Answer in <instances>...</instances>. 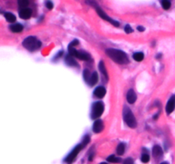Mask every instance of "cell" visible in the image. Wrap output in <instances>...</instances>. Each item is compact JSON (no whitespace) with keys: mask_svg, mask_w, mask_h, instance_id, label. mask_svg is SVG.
<instances>
[{"mask_svg":"<svg viewBox=\"0 0 175 164\" xmlns=\"http://www.w3.org/2000/svg\"><path fill=\"white\" fill-rule=\"evenodd\" d=\"M5 17L6 20L9 22H11V23H14V22L17 21V17H15V15L12 14V13H10V12L5 13Z\"/></svg>","mask_w":175,"mask_h":164,"instance_id":"18","label":"cell"},{"mask_svg":"<svg viewBox=\"0 0 175 164\" xmlns=\"http://www.w3.org/2000/svg\"><path fill=\"white\" fill-rule=\"evenodd\" d=\"M99 69H100V72L102 73V75H104V78L106 79V80H108V72H107V69H106V67L104 65V62L103 61H101L100 62H99Z\"/></svg>","mask_w":175,"mask_h":164,"instance_id":"15","label":"cell"},{"mask_svg":"<svg viewBox=\"0 0 175 164\" xmlns=\"http://www.w3.org/2000/svg\"><path fill=\"white\" fill-rule=\"evenodd\" d=\"M104 106L103 103H101V102L94 103V104L92 105V117L93 119L98 118L104 113Z\"/></svg>","mask_w":175,"mask_h":164,"instance_id":"5","label":"cell"},{"mask_svg":"<svg viewBox=\"0 0 175 164\" xmlns=\"http://www.w3.org/2000/svg\"><path fill=\"white\" fill-rule=\"evenodd\" d=\"M68 51L70 56L79 58L80 60H88L90 58V55L88 53L85 51H79L74 47H68Z\"/></svg>","mask_w":175,"mask_h":164,"instance_id":"6","label":"cell"},{"mask_svg":"<svg viewBox=\"0 0 175 164\" xmlns=\"http://www.w3.org/2000/svg\"><path fill=\"white\" fill-rule=\"evenodd\" d=\"M46 7H47L48 9H50V10H51V9L53 8V4H52L50 1H48V2L46 3Z\"/></svg>","mask_w":175,"mask_h":164,"instance_id":"29","label":"cell"},{"mask_svg":"<svg viewBox=\"0 0 175 164\" xmlns=\"http://www.w3.org/2000/svg\"><path fill=\"white\" fill-rule=\"evenodd\" d=\"M91 75L92 74H90V72L88 69H85L84 70V73H83V76H84V79H85V80L89 83V80H90V78H91Z\"/></svg>","mask_w":175,"mask_h":164,"instance_id":"23","label":"cell"},{"mask_svg":"<svg viewBox=\"0 0 175 164\" xmlns=\"http://www.w3.org/2000/svg\"><path fill=\"white\" fill-rule=\"evenodd\" d=\"M78 44H79V41L78 40H74V41H72L71 44L68 45V47H74Z\"/></svg>","mask_w":175,"mask_h":164,"instance_id":"28","label":"cell"},{"mask_svg":"<svg viewBox=\"0 0 175 164\" xmlns=\"http://www.w3.org/2000/svg\"><path fill=\"white\" fill-rule=\"evenodd\" d=\"M137 30L140 31V32H143V31H144V27H140V26H139V27H137Z\"/></svg>","mask_w":175,"mask_h":164,"instance_id":"30","label":"cell"},{"mask_svg":"<svg viewBox=\"0 0 175 164\" xmlns=\"http://www.w3.org/2000/svg\"><path fill=\"white\" fill-rule=\"evenodd\" d=\"M106 54L110 58L119 64H126L129 62V58L127 55L120 50L108 49L106 50Z\"/></svg>","mask_w":175,"mask_h":164,"instance_id":"1","label":"cell"},{"mask_svg":"<svg viewBox=\"0 0 175 164\" xmlns=\"http://www.w3.org/2000/svg\"><path fill=\"white\" fill-rule=\"evenodd\" d=\"M161 6H162V8H163L164 10H168L170 7H171V3H170L169 1H167V0L161 1Z\"/></svg>","mask_w":175,"mask_h":164,"instance_id":"24","label":"cell"},{"mask_svg":"<svg viewBox=\"0 0 175 164\" xmlns=\"http://www.w3.org/2000/svg\"><path fill=\"white\" fill-rule=\"evenodd\" d=\"M152 153H153L155 158H160L163 155V151H162V149L159 145H155L152 150Z\"/></svg>","mask_w":175,"mask_h":164,"instance_id":"13","label":"cell"},{"mask_svg":"<svg viewBox=\"0 0 175 164\" xmlns=\"http://www.w3.org/2000/svg\"><path fill=\"white\" fill-rule=\"evenodd\" d=\"M143 57H144V56L142 52H137V53L133 54V59L135 61H137V62H141L143 59Z\"/></svg>","mask_w":175,"mask_h":164,"instance_id":"21","label":"cell"},{"mask_svg":"<svg viewBox=\"0 0 175 164\" xmlns=\"http://www.w3.org/2000/svg\"><path fill=\"white\" fill-rule=\"evenodd\" d=\"M93 94L98 99H103L106 94V90H105V88L104 87H98L95 89Z\"/></svg>","mask_w":175,"mask_h":164,"instance_id":"11","label":"cell"},{"mask_svg":"<svg viewBox=\"0 0 175 164\" xmlns=\"http://www.w3.org/2000/svg\"><path fill=\"white\" fill-rule=\"evenodd\" d=\"M175 109V96H172L168 100L167 106H166V112L167 115H170L173 112Z\"/></svg>","mask_w":175,"mask_h":164,"instance_id":"8","label":"cell"},{"mask_svg":"<svg viewBox=\"0 0 175 164\" xmlns=\"http://www.w3.org/2000/svg\"><path fill=\"white\" fill-rule=\"evenodd\" d=\"M136 99H137V95H136V93L135 92L132 90V89H130L127 93H126V100H127V102L129 103V104H134V102L136 101Z\"/></svg>","mask_w":175,"mask_h":164,"instance_id":"10","label":"cell"},{"mask_svg":"<svg viewBox=\"0 0 175 164\" xmlns=\"http://www.w3.org/2000/svg\"><path fill=\"white\" fill-rule=\"evenodd\" d=\"M116 151H117V154L120 155V156L123 155L124 152H125V144H120L117 146Z\"/></svg>","mask_w":175,"mask_h":164,"instance_id":"20","label":"cell"},{"mask_svg":"<svg viewBox=\"0 0 175 164\" xmlns=\"http://www.w3.org/2000/svg\"><path fill=\"white\" fill-rule=\"evenodd\" d=\"M10 29L13 33H20L22 32L23 27H22V24H19V23H16V24H13L10 27Z\"/></svg>","mask_w":175,"mask_h":164,"instance_id":"16","label":"cell"},{"mask_svg":"<svg viewBox=\"0 0 175 164\" xmlns=\"http://www.w3.org/2000/svg\"><path fill=\"white\" fill-rule=\"evenodd\" d=\"M141 161L144 163H147L149 161V156L148 154H143L142 156H141Z\"/></svg>","mask_w":175,"mask_h":164,"instance_id":"25","label":"cell"},{"mask_svg":"<svg viewBox=\"0 0 175 164\" xmlns=\"http://www.w3.org/2000/svg\"><path fill=\"white\" fill-rule=\"evenodd\" d=\"M84 147H85V145H84L83 144H78L77 146H75V147L73 149V150H72L70 153L68 154V156H67V157H66L65 160H64V162L68 164L73 163V162L75 161L78 154L80 153V151Z\"/></svg>","mask_w":175,"mask_h":164,"instance_id":"4","label":"cell"},{"mask_svg":"<svg viewBox=\"0 0 175 164\" xmlns=\"http://www.w3.org/2000/svg\"><path fill=\"white\" fill-rule=\"evenodd\" d=\"M107 161H108L109 162H112V163H119V162H120V159L118 158V157H116V156H114V155L110 156L107 158Z\"/></svg>","mask_w":175,"mask_h":164,"instance_id":"19","label":"cell"},{"mask_svg":"<svg viewBox=\"0 0 175 164\" xmlns=\"http://www.w3.org/2000/svg\"><path fill=\"white\" fill-rule=\"evenodd\" d=\"M98 75L97 72H93L92 75H91L90 80H89L90 86H94L95 84L98 83Z\"/></svg>","mask_w":175,"mask_h":164,"instance_id":"17","label":"cell"},{"mask_svg":"<svg viewBox=\"0 0 175 164\" xmlns=\"http://www.w3.org/2000/svg\"><path fill=\"white\" fill-rule=\"evenodd\" d=\"M100 164H107L106 162H102V163H100Z\"/></svg>","mask_w":175,"mask_h":164,"instance_id":"32","label":"cell"},{"mask_svg":"<svg viewBox=\"0 0 175 164\" xmlns=\"http://www.w3.org/2000/svg\"><path fill=\"white\" fill-rule=\"evenodd\" d=\"M123 164H133V160L131 158H127L124 161Z\"/></svg>","mask_w":175,"mask_h":164,"instance_id":"27","label":"cell"},{"mask_svg":"<svg viewBox=\"0 0 175 164\" xmlns=\"http://www.w3.org/2000/svg\"><path fill=\"white\" fill-rule=\"evenodd\" d=\"M96 9H97V12H98V14L99 15V17H102L103 19L105 20V21H107V22H109L110 23H111L113 26H115V27H119V22H116L115 20H113V19H111V18H110V17H109L103 10H101L99 7H97Z\"/></svg>","mask_w":175,"mask_h":164,"instance_id":"7","label":"cell"},{"mask_svg":"<svg viewBox=\"0 0 175 164\" xmlns=\"http://www.w3.org/2000/svg\"><path fill=\"white\" fill-rule=\"evenodd\" d=\"M22 45L28 50L30 51H34L37 50L38 49L40 48L41 46V42L37 39V38L33 37V36H30L28 37L27 38H25L22 42Z\"/></svg>","mask_w":175,"mask_h":164,"instance_id":"2","label":"cell"},{"mask_svg":"<svg viewBox=\"0 0 175 164\" xmlns=\"http://www.w3.org/2000/svg\"><path fill=\"white\" fill-rule=\"evenodd\" d=\"M125 31H126V33H131L133 32L132 28H131V26H129V25H126V27H125Z\"/></svg>","mask_w":175,"mask_h":164,"instance_id":"26","label":"cell"},{"mask_svg":"<svg viewBox=\"0 0 175 164\" xmlns=\"http://www.w3.org/2000/svg\"><path fill=\"white\" fill-rule=\"evenodd\" d=\"M18 5L22 9H27V6L28 5V1L27 0H20L18 1Z\"/></svg>","mask_w":175,"mask_h":164,"instance_id":"22","label":"cell"},{"mask_svg":"<svg viewBox=\"0 0 175 164\" xmlns=\"http://www.w3.org/2000/svg\"><path fill=\"white\" fill-rule=\"evenodd\" d=\"M19 16L22 19H24V20H27V19H29L31 16H32V11L30 9H22L19 12Z\"/></svg>","mask_w":175,"mask_h":164,"instance_id":"12","label":"cell"},{"mask_svg":"<svg viewBox=\"0 0 175 164\" xmlns=\"http://www.w3.org/2000/svg\"><path fill=\"white\" fill-rule=\"evenodd\" d=\"M65 62L67 65L72 66V67H78V64H77L76 61L74 60V56H72L70 55L67 56L65 58Z\"/></svg>","mask_w":175,"mask_h":164,"instance_id":"14","label":"cell"},{"mask_svg":"<svg viewBox=\"0 0 175 164\" xmlns=\"http://www.w3.org/2000/svg\"><path fill=\"white\" fill-rule=\"evenodd\" d=\"M92 130L95 133H99V132L103 131L104 130V122H103V120H96L93 124Z\"/></svg>","mask_w":175,"mask_h":164,"instance_id":"9","label":"cell"},{"mask_svg":"<svg viewBox=\"0 0 175 164\" xmlns=\"http://www.w3.org/2000/svg\"><path fill=\"white\" fill-rule=\"evenodd\" d=\"M161 164H168V162H161Z\"/></svg>","mask_w":175,"mask_h":164,"instance_id":"31","label":"cell"},{"mask_svg":"<svg viewBox=\"0 0 175 164\" xmlns=\"http://www.w3.org/2000/svg\"><path fill=\"white\" fill-rule=\"evenodd\" d=\"M123 118L126 123V125L131 127V128H135L137 126V120L134 117V115L132 114L131 110L128 108L125 107L123 110Z\"/></svg>","mask_w":175,"mask_h":164,"instance_id":"3","label":"cell"}]
</instances>
